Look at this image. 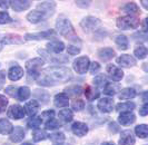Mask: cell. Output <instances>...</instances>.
<instances>
[{"label": "cell", "instance_id": "cell-21", "mask_svg": "<svg viewBox=\"0 0 148 145\" xmlns=\"http://www.w3.org/2000/svg\"><path fill=\"white\" fill-rule=\"evenodd\" d=\"M117 63L124 67H133L136 65V59L130 55H121L117 58Z\"/></svg>", "mask_w": 148, "mask_h": 145}, {"label": "cell", "instance_id": "cell-40", "mask_svg": "<svg viewBox=\"0 0 148 145\" xmlns=\"http://www.w3.org/2000/svg\"><path fill=\"white\" fill-rule=\"evenodd\" d=\"M123 10H124L125 12H127V14H130V16L133 14L139 12V8H138V6H137L135 2H129V3L125 5V6L123 7Z\"/></svg>", "mask_w": 148, "mask_h": 145}, {"label": "cell", "instance_id": "cell-39", "mask_svg": "<svg viewBox=\"0 0 148 145\" xmlns=\"http://www.w3.org/2000/svg\"><path fill=\"white\" fill-rule=\"evenodd\" d=\"M42 123V118L41 117H32L27 122V126L31 130H38V127Z\"/></svg>", "mask_w": 148, "mask_h": 145}, {"label": "cell", "instance_id": "cell-37", "mask_svg": "<svg viewBox=\"0 0 148 145\" xmlns=\"http://www.w3.org/2000/svg\"><path fill=\"white\" fill-rule=\"evenodd\" d=\"M85 95H86V98L88 101H94V99H96V98L99 97L100 93L97 89H95V88L88 86L86 88V90H85Z\"/></svg>", "mask_w": 148, "mask_h": 145}, {"label": "cell", "instance_id": "cell-45", "mask_svg": "<svg viewBox=\"0 0 148 145\" xmlns=\"http://www.w3.org/2000/svg\"><path fill=\"white\" fill-rule=\"evenodd\" d=\"M12 21L11 17L9 16L8 12L6 11H0V25H5V23H9Z\"/></svg>", "mask_w": 148, "mask_h": 145}, {"label": "cell", "instance_id": "cell-2", "mask_svg": "<svg viewBox=\"0 0 148 145\" xmlns=\"http://www.w3.org/2000/svg\"><path fill=\"white\" fill-rule=\"evenodd\" d=\"M56 29L58 30L61 36L65 38L71 40V41H79V38L77 36L74 27L71 25V22L69 21V19L66 18L65 16H60L56 21Z\"/></svg>", "mask_w": 148, "mask_h": 145}, {"label": "cell", "instance_id": "cell-52", "mask_svg": "<svg viewBox=\"0 0 148 145\" xmlns=\"http://www.w3.org/2000/svg\"><path fill=\"white\" fill-rule=\"evenodd\" d=\"M76 5L80 8H88L90 6V1H76Z\"/></svg>", "mask_w": 148, "mask_h": 145}, {"label": "cell", "instance_id": "cell-43", "mask_svg": "<svg viewBox=\"0 0 148 145\" xmlns=\"http://www.w3.org/2000/svg\"><path fill=\"white\" fill-rule=\"evenodd\" d=\"M107 84V78L105 75H97L94 79V85H96L97 87H104Z\"/></svg>", "mask_w": 148, "mask_h": 145}, {"label": "cell", "instance_id": "cell-50", "mask_svg": "<svg viewBox=\"0 0 148 145\" xmlns=\"http://www.w3.org/2000/svg\"><path fill=\"white\" fill-rule=\"evenodd\" d=\"M17 90H18V88H16L15 86H8L6 88V93L10 96H12V97L17 96Z\"/></svg>", "mask_w": 148, "mask_h": 145}, {"label": "cell", "instance_id": "cell-6", "mask_svg": "<svg viewBox=\"0 0 148 145\" xmlns=\"http://www.w3.org/2000/svg\"><path fill=\"white\" fill-rule=\"evenodd\" d=\"M90 60L87 56L78 57L74 61V69L77 74H85L89 69Z\"/></svg>", "mask_w": 148, "mask_h": 145}, {"label": "cell", "instance_id": "cell-27", "mask_svg": "<svg viewBox=\"0 0 148 145\" xmlns=\"http://www.w3.org/2000/svg\"><path fill=\"white\" fill-rule=\"evenodd\" d=\"M34 96L37 101H40L42 104H47L48 101L50 99V95L48 92H46L44 89H36L34 92Z\"/></svg>", "mask_w": 148, "mask_h": 145}, {"label": "cell", "instance_id": "cell-38", "mask_svg": "<svg viewBox=\"0 0 148 145\" xmlns=\"http://www.w3.org/2000/svg\"><path fill=\"white\" fill-rule=\"evenodd\" d=\"M48 137V134L46 133V130H36L32 133V139L35 142H41Z\"/></svg>", "mask_w": 148, "mask_h": 145}, {"label": "cell", "instance_id": "cell-35", "mask_svg": "<svg viewBox=\"0 0 148 145\" xmlns=\"http://www.w3.org/2000/svg\"><path fill=\"white\" fill-rule=\"evenodd\" d=\"M115 41H116L117 46L119 47V49H121V50L128 49V38L125 35H118L116 37Z\"/></svg>", "mask_w": 148, "mask_h": 145}, {"label": "cell", "instance_id": "cell-5", "mask_svg": "<svg viewBox=\"0 0 148 145\" xmlns=\"http://www.w3.org/2000/svg\"><path fill=\"white\" fill-rule=\"evenodd\" d=\"M99 25H100V20L98 18H96V17H92V16L85 17L82 20V22H80V27L86 32H89V31L96 29Z\"/></svg>", "mask_w": 148, "mask_h": 145}, {"label": "cell", "instance_id": "cell-12", "mask_svg": "<svg viewBox=\"0 0 148 145\" xmlns=\"http://www.w3.org/2000/svg\"><path fill=\"white\" fill-rule=\"evenodd\" d=\"M45 64V60L41 57H36L29 59L27 63H26V68L28 72H40L39 69L41 68V66Z\"/></svg>", "mask_w": 148, "mask_h": 145}, {"label": "cell", "instance_id": "cell-32", "mask_svg": "<svg viewBox=\"0 0 148 145\" xmlns=\"http://www.w3.org/2000/svg\"><path fill=\"white\" fill-rule=\"evenodd\" d=\"M136 105L133 102H125V103H119L116 106V109L118 112H132L133 109H135Z\"/></svg>", "mask_w": 148, "mask_h": 145}, {"label": "cell", "instance_id": "cell-57", "mask_svg": "<svg viewBox=\"0 0 148 145\" xmlns=\"http://www.w3.org/2000/svg\"><path fill=\"white\" fill-rule=\"evenodd\" d=\"M100 145H115V144H114L112 142H103Z\"/></svg>", "mask_w": 148, "mask_h": 145}, {"label": "cell", "instance_id": "cell-31", "mask_svg": "<svg viewBox=\"0 0 148 145\" xmlns=\"http://www.w3.org/2000/svg\"><path fill=\"white\" fill-rule=\"evenodd\" d=\"M31 95V92H30V88L27 86H22L19 87L18 90H17V97L20 99V101H27Z\"/></svg>", "mask_w": 148, "mask_h": 145}, {"label": "cell", "instance_id": "cell-25", "mask_svg": "<svg viewBox=\"0 0 148 145\" xmlns=\"http://www.w3.org/2000/svg\"><path fill=\"white\" fill-rule=\"evenodd\" d=\"M38 109H39V103L37 101H30L26 104L25 106V112L29 116H35L37 114Z\"/></svg>", "mask_w": 148, "mask_h": 145}, {"label": "cell", "instance_id": "cell-17", "mask_svg": "<svg viewBox=\"0 0 148 145\" xmlns=\"http://www.w3.org/2000/svg\"><path fill=\"white\" fill-rule=\"evenodd\" d=\"M136 121V116L134 115L133 112H123L120 115L118 116V122L121 125H132Z\"/></svg>", "mask_w": 148, "mask_h": 145}, {"label": "cell", "instance_id": "cell-16", "mask_svg": "<svg viewBox=\"0 0 148 145\" xmlns=\"http://www.w3.org/2000/svg\"><path fill=\"white\" fill-rule=\"evenodd\" d=\"M22 76H23V69L20 66L15 65L12 66V67H10V69L8 70V77H9V79L12 80V81L19 80Z\"/></svg>", "mask_w": 148, "mask_h": 145}, {"label": "cell", "instance_id": "cell-56", "mask_svg": "<svg viewBox=\"0 0 148 145\" xmlns=\"http://www.w3.org/2000/svg\"><path fill=\"white\" fill-rule=\"evenodd\" d=\"M141 3H143V6L145 7V9H147L148 5H147V1H146V0H143V1H141Z\"/></svg>", "mask_w": 148, "mask_h": 145}, {"label": "cell", "instance_id": "cell-24", "mask_svg": "<svg viewBox=\"0 0 148 145\" xmlns=\"http://www.w3.org/2000/svg\"><path fill=\"white\" fill-rule=\"evenodd\" d=\"M44 19H46L45 14L42 12H40L39 10H34L30 11L29 14H27V20L31 23H38V22L42 21Z\"/></svg>", "mask_w": 148, "mask_h": 145}, {"label": "cell", "instance_id": "cell-22", "mask_svg": "<svg viewBox=\"0 0 148 145\" xmlns=\"http://www.w3.org/2000/svg\"><path fill=\"white\" fill-rule=\"evenodd\" d=\"M116 55L115 50L110 48V47H106V48H103L98 51V57L100 58L103 61H108L114 58V56Z\"/></svg>", "mask_w": 148, "mask_h": 145}, {"label": "cell", "instance_id": "cell-8", "mask_svg": "<svg viewBox=\"0 0 148 145\" xmlns=\"http://www.w3.org/2000/svg\"><path fill=\"white\" fill-rule=\"evenodd\" d=\"M56 32L55 30L49 29V30H45V31H40V32H36V34H26L25 35V40H41V39H47L50 37L55 36Z\"/></svg>", "mask_w": 148, "mask_h": 145}, {"label": "cell", "instance_id": "cell-47", "mask_svg": "<svg viewBox=\"0 0 148 145\" xmlns=\"http://www.w3.org/2000/svg\"><path fill=\"white\" fill-rule=\"evenodd\" d=\"M67 51H68V54L69 55H71V56H74V55H77V54H79L80 52V48L79 47H77V46H68V48H67Z\"/></svg>", "mask_w": 148, "mask_h": 145}, {"label": "cell", "instance_id": "cell-59", "mask_svg": "<svg viewBox=\"0 0 148 145\" xmlns=\"http://www.w3.org/2000/svg\"><path fill=\"white\" fill-rule=\"evenodd\" d=\"M21 145H32L31 143H29V142H26V143H22Z\"/></svg>", "mask_w": 148, "mask_h": 145}, {"label": "cell", "instance_id": "cell-33", "mask_svg": "<svg viewBox=\"0 0 148 145\" xmlns=\"http://www.w3.org/2000/svg\"><path fill=\"white\" fill-rule=\"evenodd\" d=\"M59 118L62 121V122H65V123H69V122H71L73 121V118H74V113L70 110V109H61L59 112Z\"/></svg>", "mask_w": 148, "mask_h": 145}, {"label": "cell", "instance_id": "cell-29", "mask_svg": "<svg viewBox=\"0 0 148 145\" xmlns=\"http://www.w3.org/2000/svg\"><path fill=\"white\" fill-rule=\"evenodd\" d=\"M136 90L132 88V87H126L124 89L120 90V94H119V98L120 99H132L134 97H136Z\"/></svg>", "mask_w": 148, "mask_h": 145}, {"label": "cell", "instance_id": "cell-42", "mask_svg": "<svg viewBox=\"0 0 148 145\" xmlns=\"http://www.w3.org/2000/svg\"><path fill=\"white\" fill-rule=\"evenodd\" d=\"M60 126H61V123L59 121L55 119V118L48 119L47 123L45 124V128L46 130H56V128H59Z\"/></svg>", "mask_w": 148, "mask_h": 145}, {"label": "cell", "instance_id": "cell-18", "mask_svg": "<svg viewBox=\"0 0 148 145\" xmlns=\"http://www.w3.org/2000/svg\"><path fill=\"white\" fill-rule=\"evenodd\" d=\"M119 145H135V137L132 130H127L121 132V135L119 138Z\"/></svg>", "mask_w": 148, "mask_h": 145}, {"label": "cell", "instance_id": "cell-48", "mask_svg": "<svg viewBox=\"0 0 148 145\" xmlns=\"http://www.w3.org/2000/svg\"><path fill=\"white\" fill-rule=\"evenodd\" d=\"M99 69H100V65L97 61H94V63H91L89 65V70H90L91 74H96V72H99Z\"/></svg>", "mask_w": 148, "mask_h": 145}, {"label": "cell", "instance_id": "cell-53", "mask_svg": "<svg viewBox=\"0 0 148 145\" xmlns=\"http://www.w3.org/2000/svg\"><path fill=\"white\" fill-rule=\"evenodd\" d=\"M5 80H6V72L5 70H1L0 72V88L3 86Z\"/></svg>", "mask_w": 148, "mask_h": 145}, {"label": "cell", "instance_id": "cell-36", "mask_svg": "<svg viewBox=\"0 0 148 145\" xmlns=\"http://www.w3.org/2000/svg\"><path fill=\"white\" fill-rule=\"evenodd\" d=\"M48 137L50 138L52 143L55 144H60V143H64L65 142V134L62 132H56V133H52L50 135H48Z\"/></svg>", "mask_w": 148, "mask_h": 145}, {"label": "cell", "instance_id": "cell-14", "mask_svg": "<svg viewBox=\"0 0 148 145\" xmlns=\"http://www.w3.org/2000/svg\"><path fill=\"white\" fill-rule=\"evenodd\" d=\"M71 130H73V133H74L75 135H77L79 137H82V136H85L88 133L89 128L88 126H87V124L82 123V122H76V123L73 124Z\"/></svg>", "mask_w": 148, "mask_h": 145}, {"label": "cell", "instance_id": "cell-41", "mask_svg": "<svg viewBox=\"0 0 148 145\" xmlns=\"http://www.w3.org/2000/svg\"><path fill=\"white\" fill-rule=\"evenodd\" d=\"M134 55L138 58V59H145L146 56H147V48H146L145 46L140 45V46H138V47L134 50Z\"/></svg>", "mask_w": 148, "mask_h": 145}, {"label": "cell", "instance_id": "cell-55", "mask_svg": "<svg viewBox=\"0 0 148 145\" xmlns=\"http://www.w3.org/2000/svg\"><path fill=\"white\" fill-rule=\"evenodd\" d=\"M109 130H110L111 132H112V133H116V132L118 130V127H117V124L114 123V122H112V123H110V124H109Z\"/></svg>", "mask_w": 148, "mask_h": 145}, {"label": "cell", "instance_id": "cell-34", "mask_svg": "<svg viewBox=\"0 0 148 145\" xmlns=\"http://www.w3.org/2000/svg\"><path fill=\"white\" fill-rule=\"evenodd\" d=\"M135 133L138 137L146 138L148 136V126L146 124H140L135 127Z\"/></svg>", "mask_w": 148, "mask_h": 145}, {"label": "cell", "instance_id": "cell-23", "mask_svg": "<svg viewBox=\"0 0 148 145\" xmlns=\"http://www.w3.org/2000/svg\"><path fill=\"white\" fill-rule=\"evenodd\" d=\"M53 104L56 107H66L69 104V97L65 93H59L55 96Z\"/></svg>", "mask_w": 148, "mask_h": 145}, {"label": "cell", "instance_id": "cell-58", "mask_svg": "<svg viewBox=\"0 0 148 145\" xmlns=\"http://www.w3.org/2000/svg\"><path fill=\"white\" fill-rule=\"evenodd\" d=\"M2 47H3V44H2V41L0 40V51H1V49H2Z\"/></svg>", "mask_w": 148, "mask_h": 145}, {"label": "cell", "instance_id": "cell-54", "mask_svg": "<svg viewBox=\"0 0 148 145\" xmlns=\"http://www.w3.org/2000/svg\"><path fill=\"white\" fill-rule=\"evenodd\" d=\"M10 6V1H6V0H0V7L3 9H7Z\"/></svg>", "mask_w": 148, "mask_h": 145}, {"label": "cell", "instance_id": "cell-49", "mask_svg": "<svg viewBox=\"0 0 148 145\" xmlns=\"http://www.w3.org/2000/svg\"><path fill=\"white\" fill-rule=\"evenodd\" d=\"M42 118H47V119H51L55 117V110H52V109H48V110H45L42 112Z\"/></svg>", "mask_w": 148, "mask_h": 145}, {"label": "cell", "instance_id": "cell-51", "mask_svg": "<svg viewBox=\"0 0 148 145\" xmlns=\"http://www.w3.org/2000/svg\"><path fill=\"white\" fill-rule=\"evenodd\" d=\"M148 114V104L144 103V105L141 106V108L139 109V115L140 116H146Z\"/></svg>", "mask_w": 148, "mask_h": 145}, {"label": "cell", "instance_id": "cell-11", "mask_svg": "<svg viewBox=\"0 0 148 145\" xmlns=\"http://www.w3.org/2000/svg\"><path fill=\"white\" fill-rule=\"evenodd\" d=\"M97 107L103 113H111L114 109V101L109 97H104L98 101Z\"/></svg>", "mask_w": 148, "mask_h": 145}, {"label": "cell", "instance_id": "cell-10", "mask_svg": "<svg viewBox=\"0 0 148 145\" xmlns=\"http://www.w3.org/2000/svg\"><path fill=\"white\" fill-rule=\"evenodd\" d=\"M0 40L5 45H14V44H22L23 38L17 34H6V35H0Z\"/></svg>", "mask_w": 148, "mask_h": 145}, {"label": "cell", "instance_id": "cell-46", "mask_svg": "<svg viewBox=\"0 0 148 145\" xmlns=\"http://www.w3.org/2000/svg\"><path fill=\"white\" fill-rule=\"evenodd\" d=\"M8 98L5 95H0V113H3L8 106Z\"/></svg>", "mask_w": 148, "mask_h": 145}, {"label": "cell", "instance_id": "cell-9", "mask_svg": "<svg viewBox=\"0 0 148 145\" xmlns=\"http://www.w3.org/2000/svg\"><path fill=\"white\" fill-rule=\"evenodd\" d=\"M7 115L9 118H12V119H21L26 115V112H25V108L22 106L18 105V104H15V105L9 107Z\"/></svg>", "mask_w": 148, "mask_h": 145}, {"label": "cell", "instance_id": "cell-15", "mask_svg": "<svg viewBox=\"0 0 148 145\" xmlns=\"http://www.w3.org/2000/svg\"><path fill=\"white\" fill-rule=\"evenodd\" d=\"M107 72L110 75L111 79L114 80V81H119V80L123 79V77H124V72L115 65L107 66Z\"/></svg>", "mask_w": 148, "mask_h": 145}, {"label": "cell", "instance_id": "cell-26", "mask_svg": "<svg viewBox=\"0 0 148 145\" xmlns=\"http://www.w3.org/2000/svg\"><path fill=\"white\" fill-rule=\"evenodd\" d=\"M12 130H14V126L7 118H1L0 119V134L7 135V134H10L12 132Z\"/></svg>", "mask_w": 148, "mask_h": 145}, {"label": "cell", "instance_id": "cell-4", "mask_svg": "<svg viewBox=\"0 0 148 145\" xmlns=\"http://www.w3.org/2000/svg\"><path fill=\"white\" fill-rule=\"evenodd\" d=\"M38 54L42 57V59H46L48 60L49 63H53V64H66L69 61V58L67 56H64V55H60V56H53V55H50L48 51L42 50V49H39L38 50Z\"/></svg>", "mask_w": 148, "mask_h": 145}, {"label": "cell", "instance_id": "cell-20", "mask_svg": "<svg viewBox=\"0 0 148 145\" xmlns=\"http://www.w3.org/2000/svg\"><path fill=\"white\" fill-rule=\"evenodd\" d=\"M47 49L48 51H51L53 54H60L65 49V44L59 40H52L47 44Z\"/></svg>", "mask_w": 148, "mask_h": 145}, {"label": "cell", "instance_id": "cell-7", "mask_svg": "<svg viewBox=\"0 0 148 145\" xmlns=\"http://www.w3.org/2000/svg\"><path fill=\"white\" fill-rule=\"evenodd\" d=\"M55 9H56V2L55 1H44V2L39 3L37 6V10H39L40 12H42L45 14L46 19L53 14Z\"/></svg>", "mask_w": 148, "mask_h": 145}, {"label": "cell", "instance_id": "cell-1", "mask_svg": "<svg viewBox=\"0 0 148 145\" xmlns=\"http://www.w3.org/2000/svg\"><path fill=\"white\" fill-rule=\"evenodd\" d=\"M73 78L71 70L64 66H50L46 68L41 77L38 78V84L40 86H53L61 83H67Z\"/></svg>", "mask_w": 148, "mask_h": 145}, {"label": "cell", "instance_id": "cell-3", "mask_svg": "<svg viewBox=\"0 0 148 145\" xmlns=\"http://www.w3.org/2000/svg\"><path fill=\"white\" fill-rule=\"evenodd\" d=\"M139 19L137 17H134V16H123V17H119L116 21V25L119 29H123V30H129V29H136L139 26Z\"/></svg>", "mask_w": 148, "mask_h": 145}, {"label": "cell", "instance_id": "cell-19", "mask_svg": "<svg viewBox=\"0 0 148 145\" xmlns=\"http://www.w3.org/2000/svg\"><path fill=\"white\" fill-rule=\"evenodd\" d=\"M25 130L22 128L21 126H16L15 128L12 130V132L10 133V141L14 142V143H18V142H21L22 139L25 138Z\"/></svg>", "mask_w": 148, "mask_h": 145}, {"label": "cell", "instance_id": "cell-30", "mask_svg": "<svg viewBox=\"0 0 148 145\" xmlns=\"http://www.w3.org/2000/svg\"><path fill=\"white\" fill-rule=\"evenodd\" d=\"M65 94L67 96L76 97V96H79V95L82 94V88L79 85H73V86L67 87L66 89H65Z\"/></svg>", "mask_w": 148, "mask_h": 145}, {"label": "cell", "instance_id": "cell-28", "mask_svg": "<svg viewBox=\"0 0 148 145\" xmlns=\"http://www.w3.org/2000/svg\"><path fill=\"white\" fill-rule=\"evenodd\" d=\"M120 86L119 84H115V83H107L104 87V93L108 96H114L117 94V92H119Z\"/></svg>", "mask_w": 148, "mask_h": 145}, {"label": "cell", "instance_id": "cell-60", "mask_svg": "<svg viewBox=\"0 0 148 145\" xmlns=\"http://www.w3.org/2000/svg\"><path fill=\"white\" fill-rule=\"evenodd\" d=\"M57 145H65V144H62V143H60V144H57Z\"/></svg>", "mask_w": 148, "mask_h": 145}, {"label": "cell", "instance_id": "cell-44", "mask_svg": "<svg viewBox=\"0 0 148 145\" xmlns=\"http://www.w3.org/2000/svg\"><path fill=\"white\" fill-rule=\"evenodd\" d=\"M71 107L76 112H80V110H82V109L85 108V102L82 101V99H76V101L73 102Z\"/></svg>", "mask_w": 148, "mask_h": 145}, {"label": "cell", "instance_id": "cell-13", "mask_svg": "<svg viewBox=\"0 0 148 145\" xmlns=\"http://www.w3.org/2000/svg\"><path fill=\"white\" fill-rule=\"evenodd\" d=\"M10 6L15 11L20 12V11L29 9L31 6V1L29 0H14V1H10Z\"/></svg>", "mask_w": 148, "mask_h": 145}]
</instances>
